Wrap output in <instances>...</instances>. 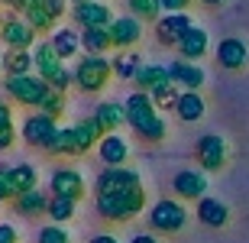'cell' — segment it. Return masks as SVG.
<instances>
[{
	"instance_id": "6da1fadb",
	"label": "cell",
	"mask_w": 249,
	"mask_h": 243,
	"mask_svg": "<svg viewBox=\"0 0 249 243\" xmlns=\"http://www.w3.org/2000/svg\"><path fill=\"white\" fill-rule=\"evenodd\" d=\"M123 107H126V123L146 143H162V140H165L168 127H165V120L159 117L156 101H152L146 91H133L126 97V104H123Z\"/></svg>"
},
{
	"instance_id": "7a4b0ae2",
	"label": "cell",
	"mask_w": 249,
	"mask_h": 243,
	"mask_svg": "<svg viewBox=\"0 0 249 243\" xmlns=\"http://www.w3.org/2000/svg\"><path fill=\"white\" fill-rule=\"evenodd\" d=\"M146 207V188H126V191H110V195H97V214L110 224H126Z\"/></svg>"
},
{
	"instance_id": "3957f363",
	"label": "cell",
	"mask_w": 249,
	"mask_h": 243,
	"mask_svg": "<svg viewBox=\"0 0 249 243\" xmlns=\"http://www.w3.org/2000/svg\"><path fill=\"white\" fill-rule=\"evenodd\" d=\"M33 65H36L39 78H42L49 88H55V91H68L74 84V72L65 65V58L52 49L49 39H42V42L33 46Z\"/></svg>"
},
{
	"instance_id": "277c9868",
	"label": "cell",
	"mask_w": 249,
	"mask_h": 243,
	"mask_svg": "<svg viewBox=\"0 0 249 243\" xmlns=\"http://www.w3.org/2000/svg\"><path fill=\"white\" fill-rule=\"evenodd\" d=\"M113 78V65L104 56H84L74 65V84L88 94H97L107 88V81Z\"/></svg>"
},
{
	"instance_id": "5b68a950",
	"label": "cell",
	"mask_w": 249,
	"mask_h": 243,
	"mask_svg": "<svg viewBox=\"0 0 249 243\" xmlns=\"http://www.w3.org/2000/svg\"><path fill=\"white\" fill-rule=\"evenodd\" d=\"M188 224V211L181 201H172V198H162L152 205L149 211V227L156 230V234H178V230H185Z\"/></svg>"
},
{
	"instance_id": "8992f818",
	"label": "cell",
	"mask_w": 249,
	"mask_h": 243,
	"mask_svg": "<svg viewBox=\"0 0 249 243\" xmlns=\"http://www.w3.org/2000/svg\"><path fill=\"white\" fill-rule=\"evenodd\" d=\"M3 88H7V94L17 104H26V107H39V104H42V97L49 94V84L42 81L39 75L7 78V81H3Z\"/></svg>"
},
{
	"instance_id": "52a82bcc",
	"label": "cell",
	"mask_w": 249,
	"mask_h": 243,
	"mask_svg": "<svg viewBox=\"0 0 249 243\" xmlns=\"http://www.w3.org/2000/svg\"><path fill=\"white\" fill-rule=\"evenodd\" d=\"M36 29L29 26L26 19L23 17H17V13H13V17H3V26H0V42H3V46L7 49H33L36 46Z\"/></svg>"
},
{
	"instance_id": "ba28073f",
	"label": "cell",
	"mask_w": 249,
	"mask_h": 243,
	"mask_svg": "<svg viewBox=\"0 0 249 243\" xmlns=\"http://www.w3.org/2000/svg\"><path fill=\"white\" fill-rule=\"evenodd\" d=\"M194 152H197V162H201L204 172H220L227 166V140L220 133H204Z\"/></svg>"
},
{
	"instance_id": "9c48e42d",
	"label": "cell",
	"mask_w": 249,
	"mask_h": 243,
	"mask_svg": "<svg viewBox=\"0 0 249 243\" xmlns=\"http://www.w3.org/2000/svg\"><path fill=\"white\" fill-rule=\"evenodd\" d=\"M55 133H58V123L52 117H46V113H29L23 120V140L29 146H36V150H49Z\"/></svg>"
},
{
	"instance_id": "30bf717a",
	"label": "cell",
	"mask_w": 249,
	"mask_h": 243,
	"mask_svg": "<svg viewBox=\"0 0 249 243\" xmlns=\"http://www.w3.org/2000/svg\"><path fill=\"white\" fill-rule=\"evenodd\" d=\"M71 19L81 29H110V23H113L107 3H101V0H81V3H74Z\"/></svg>"
},
{
	"instance_id": "8fae6325",
	"label": "cell",
	"mask_w": 249,
	"mask_h": 243,
	"mask_svg": "<svg viewBox=\"0 0 249 243\" xmlns=\"http://www.w3.org/2000/svg\"><path fill=\"white\" fill-rule=\"evenodd\" d=\"M49 191H52V195H62V198H71V201H81L84 191H88V185H84V178H81L78 168L62 166V168L52 172V178H49Z\"/></svg>"
},
{
	"instance_id": "7c38bea8",
	"label": "cell",
	"mask_w": 249,
	"mask_h": 243,
	"mask_svg": "<svg viewBox=\"0 0 249 243\" xmlns=\"http://www.w3.org/2000/svg\"><path fill=\"white\" fill-rule=\"evenodd\" d=\"M142 185V178L133 172V168L120 166V168H104L94 188H97V195H110V191H126V188H139Z\"/></svg>"
},
{
	"instance_id": "4fadbf2b",
	"label": "cell",
	"mask_w": 249,
	"mask_h": 243,
	"mask_svg": "<svg viewBox=\"0 0 249 243\" xmlns=\"http://www.w3.org/2000/svg\"><path fill=\"white\" fill-rule=\"evenodd\" d=\"M191 17L188 13H162V19L156 23V39L162 42V46H178L181 42V36H185L188 29H191Z\"/></svg>"
},
{
	"instance_id": "5bb4252c",
	"label": "cell",
	"mask_w": 249,
	"mask_h": 243,
	"mask_svg": "<svg viewBox=\"0 0 249 243\" xmlns=\"http://www.w3.org/2000/svg\"><path fill=\"white\" fill-rule=\"evenodd\" d=\"M172 188H175V195L185 198V201H201V198H207V175L197 172V168H181V172L172 178Z\"/></svg>"
},
{
	"instance_id": "9a60e30c",
	"label": "cell",
	"mask_w": 249,
	"mask_h": 243,
	"mask_svg": "<svg viewBox=\"0 0 249 243\" xmlns=\"http://www.w3.org/2000/svg\"><path fill=\"white\" fill-rule=\"evenodd\" d=\"M142 26H146V23H139L136 17H113V23H110L113 49H120V52H129V49H133L139 39H142Z\"/></svg>"
},
{
	"instance_id": "2e32d148",
	"label": "cell",
	"mask_w": 249,
	"mask_h": 243,
	"mask_svg": "<svg viewBox=\"0 0 249 243\" xmlns=\"http://www.w3.org/2000/svg\"><path fill=\"white\" fill-rule=\"evenodd\" d=\"M217 62H220V68H227V72H243V68L249 65V49L243 39H220V46H217Z\"/></svg>"
},
{
	"instance_id": "e0dca14e",
	"label": "cell",
	"mask_w": 249,
	"mask_h": 243,
	"mask_svg": "<svg viewBox=\"0 0 249 243\" xmlns=\"http://www.w3.org/2000/svg\"><path fill=\"white\" fill-rule=\"evenodd\" d=\"M97 156H101V162L107 168H120V166H126V159H129V143L123 140L120 133H107V136L97 143Z\"/></svg>"
},
{
	"instance_id": "ac0fdd59",
	"label": "cell",
	"mask_w": 249,
	"mask_h": 243,
	"mask_svg": "<svg viewBox=\"0 0 249 243\" xmlns=\"http://www.w3.org/2000/svg\"><path fill=\"white\" fill-rule=\"evenodd\" d=\"M178 58H185V62H197L201 56H207V49H211V39H207V29H201L197 23H194L191 29H188L185 36H181V42H178Z\"/></svg>"
},
{
	"instance_id": "d6986e66",
	"label": "cell",
	"mask_w": 249,
	"mask_h": 243,
	"mask_svg": "<svg viewBox=\"0 0 249 243\" xmlns=\"http://www.w3.org/2000/svg\"><path fill=\"white\" fill-rule=\"evenodd\" d=\"M168 75H172V84H181L185 91H197L204 84V68L197 62H185V58H175L168 65Z\"/></svg>"
},
{
	"instance_id": "ffe728a7",
	"label": "cell",
	"mask_w": 249,
	"mask_h": 243,
	"mask_svg": "<svg viewBox=\"0 0 249 243\" xmlns=\"http://www.w3.org/2000/svg\"><path fill=\"white\" fill-rule=\"evenodd\" d=\"M94 123L101 127V133H117L120 130V123H126V107L117 101H104L97 111H94Z\"/></svg>"
},
{
	"instance_id": "44dd1931",
	"label": "cell",
	"mask_w": 249,
	"mask_h": 243,
	"mask_svg": "<svg viewBox=\"0 0 249 243\" xmlns=\"http://www.w3.org/2000/svg\"><path fill=\"white\" fill-rule=\"evenodd\" d=\"M133 81L139 84V91L156 94L159 88L172 84V75H168V65H142V68L136 72V78H133Z\"/></svg>"
},
{
	"instance_id": "7402d4cb",
	"label": "cell",
	"mask_w": 249,
	"mask_h": 243,
	"mask_svg": "<svg viewBox=\"0 0 249 243\" xmlns=\"http://www.w3.org/2000/svg\"><path fill=\"white\" fill-rule=\"evenodd\" d=\"M204 111H207V104H204V97L197 91H181L178 94V101H175V113H178V120H185V123H197L204 117Z\"/></svg>"
},
{
	"instance_id": "603a6c76",
	"label": "cell",
	"mask_w": 249,
	"mask_h": 243,
	"mask_svg": "<svg viewBox=\"0 0 249 243\" xmlns=\"http://www.w3.org/2000/svg\"><path fill=\"white\" fill-rule=\"evenodd\" d=\"M197 221L207 227H227L230 207L223 205V201H217V198H201L197 201Z\"/></svg>"
},
{
	"instance_id": "cb8c5ba5",
	"label": "cell",
	"mask_w": 249,
	"mask_h": 243,
	"mask_svg": "<svg viewBox=\"0 0 249 243\" xmlns=\"http://www.w3.org/2000/svg\"><path fill=\"white\" fill-rule=\"evenodd\" d=\"M101 140H104V133H101V127L94 123V117H88V120H81V123H74V156L91 152L94 143H101Z\"/></svg>"
},
{
	"instance_id": "d4e9b609",
	"label": "cell",
	"mask_w": 249,
	"mask_h": 243,
	"mask_svg": "<svg viewBox=\"0 0 249 243\" xmlns=\"http://www.w3.org/2000/svg\"><path fill=\"white\" fill-rule=\"evenodd\" d=\"M49 198H52V195L33 188V191H26V195L13 198V207H17V214H23V217H39V214H46V211H49Z\"/></svg>"
},
{
	"instance_id": "484cf974",
	"label": "cell",
	"mask_w": 249,
	"mask_h": 243,
	"mask_svg": "<svg viewBox=\"0 0 249 243\" xmlns=\"http://www.w3.org/2000/svg\"><path fill=\"white\" fill-rule=\"evenodd\" d=\"M33 52L26 49H7L3 52V72L7 78H19V75H33Z\"/></svg>"
},
{
	"instance_id": "4316f807",
	"label": "cell",
	"mask_w": 249,
	"mask_h": 243,
	"mask_svg": "<svg viewBox=\"0 0 249 243\" xmlns=\"http://www.w3.org/2000/svg\"><path fill=\"white\" fill-rule=\"evenodd\" d=\"M81 49L84 56H107L113 49L110 29H81Z\"/></svg>"
},
{
	"instance_id": "83f0119b",
	"label": "cell",
	"mask_w": 249,
	"mask_h": 243,
	"mask_svg": "<svg viewBox=\"0 0 249 243\" xmlns=\"http://www.w3.org/2000/svg\"><path fill=\"white\" fill-rule=\"evenodd\" d=\"M49 42H52V49H55L62 58H71V56H78V49H81V33H78V29H55Z\"/></svg>"
},
{
	"instance_id": "f1b7e54d",
	"label": "cell",
	"mask_w": 249,
	"mask_h": 243,
	"mask_svg": "<svg viewBox=\"0 0 249 243\" xmlns=\"http://www.w3.org/2000/svg\"><path fill=\"white\" fill-rule=\"evenodd\" d=\"M10 182H13V191L19 198L39 185V172L33 166H26V162H19V166H10Z\"/></svg>"
},
{
	"instance_id": "f546056e",
	"label": "cell",
	"mask_w": 249,
	"mask_h": 243,
	"mask_svg": "<svg viewBox=\"0 0 249 243\" xmlns=\"http://www.w3.org/2000/svg\"><path fill=\"white\" fill-rule=\"evenodd\" d=\"M23 19H26V23H29L33 29H36V33L55 29V23H58V19L52 17V10H49L46 3H42V0H36V3H33V7L26 10V13H23Z\"/></svg>"
},
{
	"instance_id": "4dcf8cb0",
	"label": "cell",
	"mask_w": 249,
	"mask_h": 243,
	"mask_svg": "<svg viewBox=\"0 0 249 243\" xmlns=\"http://www.w3.org/2000/svg\"><path fill=\"white\" fill-rule=\"evenodd\" d=\"M129 17H136L139 23H159L162 19V0H126Z\"/></svg>"
},
{
	"instance_id": "1f68e13d",
	"label": "cell",
	"mask_w": 249,
	"mask_h": 243,
	"mask_svg": "<svg viewBox=\"0 0 249 243\" xmlns=\"http://www.w3.org/2000/svg\"><path fill=\"white\" fill-rule=\"evenodd\" d=\"M74 207H78V201L62 198V195H52V198H49V211H46V214L52 217V224H65V221H71V217H74Z\"/></svg>"
},
{
	"instance_id": "d6a6232c",
	"label": "cell",
	"mask_w": 249,
	"mask_h": 243,
	"mask_svg": "<svg viewBox=\"0 0 249 243\" xmlns=\"http://www.w3.org/2000/svg\"><path fill=\"white\" fill-rule=\"evenodd\" d=\"M65 107H68V101H65V91H55V88H49V94L42 97V104H39V113H46V117L58 120V117L65 113Z\"/></svg>"
},
{
	"instance_id": "836d02e7",
	"label": "cell",
	"mask_w": 249,
	"mask_h": 243,
	"mask_svg": "<svg viewBox=\"0 0 249 243\" xmlns=\"http://www.w3.org/2000/svg\"><path fill=\"white\" fill-rule=\"evenodd\" d=\"M17 140V127H13V111L10 104L0 101V150H10Z\"/></svg>"
},
{
	"instance_id": "e575fe53",
	"label": "cell",
	"mask_w": 249,
	"mask_h": 243,
	"mask_svg": "<svg viewBox=\"0 0 249 243\" xmlns=\"http://www.w3.org/2000/svg\"><path fill=\"white\" fill-rule=\"evenodd\" d=\"M46 152H52V156H74V127H58L55 140H52V146Z\"/></svg>"
},
{
	"instance_id": "d590c367",
	"label": "cell",
	"mask_w": 249,
	"mask_h": 243,
	"mask_svg": "<svg viewBox=\"0 0 249 243\" xmlns=\"http://www.w3.org/2000/svg\"><path fill=\"white\" fill-rule=\"evenodd\" d=\"M139 68H142V62H139L136 52H123V56L113 62V75H120V78H136Z\"/></svg>"
},
{
	"instance_id": "8d00e7d4",
	"label": "cell",
	"mask_w": 249,
	"mask_h": 243,
	"mask_svg": "<svg viewBox=\"0 0 249 243\" xmlns=\"http://www.w3.org/2000/svg\"><path fill=\"white\" fill-rule=\"evenodd\" d=\"M39 243H71L68 230H62V224H49L39 230Z\"/></svg>"
},
{
	"instance_id": "74e56055",
	"label": "cell",
	"mask_w": 249,
	"mask_h": 243,
	"mask_svg": "<svg viewBox=\"0 0 249 243\" xmlns=\"http://www.w3.org/2000/svg\"><path fill=\"white\" fill-rule=\"evenodd\" d=\"M152 101H156V107H175L178 101V91H175V84H165V88H159L156 94H149Z\"/></svg>"
},
{
	"instance_id": "f35d334b",
	"label": "cell",
	"mask_w": 249,
	"mask_h": 243,
	"mask_svg": "<svg viewBox=\"0 0 249 243\" xmlns=\"http://www.w3.org/2000/svg\"><path fill=\"white\" fill-rule=\"evenodd\" d=\"M17 191H13V182H10V168L0 166V201H13Z\"/></svg>"
},
{
	"instance_id": "ab89813d",
	"label": "cell",
	"mask_w": 249,
	"mask_h": 243,
	"mask_svg": "<svg viewBox=\"0 0 249 243\" xmlns=\"http://www.w3.org/2000/svg\"><path fill=\"white\" fill-rule=\"evenodd\" d=\"M191 3L194 0H162V10H165V13H185Z\"/></svg>"
},
{
	"instance_id": "60d3db41",
	"label": "cell",
	"mask_w": 249,
	"mask_h": 243,
	"mask_svg": "<svg viewBox=\"0 0 249 243\" xmlns=\"http://www.w3.org/2000/svg\"><path fill=\"white\" fill-rule=\"evenodd\" d=\"M49 10H52V17L55 19H62L65 17V10H68V0H42Z\"/></svg>"
},
{
	"instance_id": "b9f144b4",
	"label": "cell",
	"mask_w": 249,
	"mask_h": 243,
	"mask_svg": "<svg viewBox=\"0 0 249 243\" xmlns=\"http://www.w3.org/2000/svg\"><path fill=\"white\" fill-rule=\"evenodd\" d=\"M19 234H17V227L13 224H0V243H17Z\"/></svg>"
},
{
	"instance_id": "7bdbcfd3",
	"label": "cell",
	"mask_w": 249,
	"mask_h": 243,
	"mask_svg": "<svg viewBox=\"0 0 249 243\" xmlns=\"http://www.w3.org/2000/svg\"><path fill=\"white\" fill-rule=\"evenodd\" d=\"M0 3H3V7H10V10H17V13H26L36 0H0Z\"/></svg>"
},
{
	"instance_id": "ee69618b",
	"label": "cell",
	"mask_w": 249,
	"mask_h": 243,
	"mask_svg": "<svg viewBox=\"0 0 249 243\" xmlns=\"http://www.w3.org/2000/svg\"><path fill=\"white\" fill-rule=\"evenodd\" d=\"M91 243H120V240H117L113 234H97V237H94Z\"/></svg>"
},
{
	"instance_id": "f6af8a7d",
	"label": "cell",
	"mask_w": 249,
	"mask_h": 243,
	"mask_svg": "<svg viewBox=\"0 0 249 243\" xmlns=\"http://www.w3.org/2000/svg\"><path fill=\"white\" fill-rule=\"evenodd\" d=\"M129 243H159V240H156L152 234H136V237H133Z\"/></svg>"
},
{
	"instance_id": "bcb514c9",
	"label": "cell",
	"mask_w": 249,
	"mask_h": 243,
	"mask_svg": "<svg viewBox=\"0 0 249 243\" xmlns=\"http://www.w3.org/2000/svg\"><path fill=\"white\" fill-rule=\"evenodd\" d=\"M201 3H207V7H217V3H223V0H201Z\"/></svg>"
},
{
	"instance_id": "7dc6e473",
	"label": "cell",
	"mask_w": 249,
	"mask_h": 243,
	"mask_svg": "<svg viewBox=\"0 0 249 243\" xmlns=\"http://www.w3.org/2000/svg\"><path fill=\"white\" fill-rule=\"evenodd\" d=\"M68 3H71V7H74V3H81V0H68Z\"/></svg>"
},
{
	"instance_id": "c3c4849f",
	"label": "cell",
	"mask_w": 249,
	"mask_h": 243,
	"mask_svg": "<svg viewBox=\"0 0 249 243\" xmlns=\"http://www.w3.org/2000/svg\"><path fill=\"white\" fill-rule=\"evenodd\" d=\"M0 72H3V56H0Z\"/></svg>"
},
{
	"instance_id": "681fc988",
	"label": "cell",
	"mask_w": 249,
	"mask_h": 243,
	"mask_svg": "<svg viewBox=\"0 0 249 243\" xmlns=\"http://www.w3.org/2000/svg\"><path fill=\"white\" fill-rule=\"evenodd\" d=\"M0 26H3V17H0Z\"/></svg>"
}]
</instances>
